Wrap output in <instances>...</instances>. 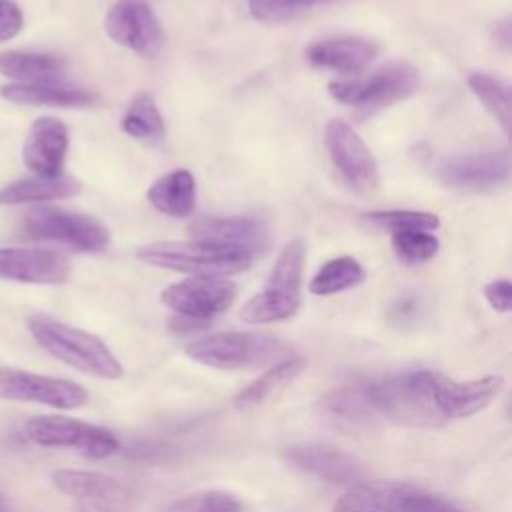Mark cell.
Here are the masks:
<instances>
[{
	"label": "cell",
	"instance_id": "ba28073f",
	"mask_svg": "<svg viewBox=\"0 0 512 512\" xmlns=\"http://www.w3.org/2000/svg\"><path fill=\"white\" fill-rule=\"evenodd\" d=\"M418 86V70L404 60H394L378 68L368 78L330 82L328 92L334 100L342 104L356 106L364 112H374L378 108L408 98L418 90Z\"/></svg>",
	"mask_w": 512,
	"mask_h": 512
},
{
	"label": "cell",
	"instance_id": "5b68a950",
	"mask_svg": "<svg viewBox=\"0 0 512 512\" xmlns=\"http://www.w3.org/2000/svg\"><path fill=\"white\" fill-rule=\"evenodd\" d=\"M304 258V244L300 240L288 242L282 248L264 290L254 294L240 308V320L246 324H270L292 318L302 302Z\"/></svg>",
	"mask_w": 512,
	"mask_h": 512
},
{
	"label": "cell",
	"instance_id": "4fadbf2b",
	"mask_svg": "<svg viewBox=\"0 0 512 512\" xmlns=\"http://www.w3.org/2000/svg\"><path fill=\"white\" fill-rule=\"evenodd\" d=\"M160 298L176 316L208 324L232 306L236 284L220 276H194L166 286Z\"/></svg>",
	"mask_w": 512,
	"mask_h": 512
},
{
	"label": "cell",
	"instance_id": "f546056e",
	"mask_svg": "<svg viewBox=\"0 0 512 512\" xmlns=\"http://www.w3.org/2000/svg\"><path fill=\"white\" fill-rule=\"evenodd\" d=\"M120 126L136 140H160L164 136L162 114L148 92H140L132 98Z\"/></svg>",
	"mask_w": 512,
	"mask_h": 512
},
{
	"label": "cell",
	"instance_id": "603a6c76",
	"mask_svg": "<svg viewBox=\"0 0 512 512\" xmlns=\"http://www.w3.org/2000/svg\"><path fill=\"white\" fill-rule=\"evenodd\" d=\"M376 44L360 36H336L308 46L306 58L316 68L342 74L362 72L376 58Z\"/></svg>",
	"mask_w": 512,
	"mask_h": 512
},
{
	"label": "cell",
	"instance_id": "8fae6325",
	"mask_svg": "<svg viewBox=\"0 0 512 512\" xmlns=\"http://www.w3.org/2000/svg\"><path fill=\"white\" fill-rule=\"evenodd\" d=\"M0 398L36 402L60 410H76L88 402L84 386L58 376L0 366Z\"/></svg>",
	"mask_w": 512,
	"mask_h": 512
},
{
	"label": "cell",
	"instance_id": "d6986e66",
	"mask_svg": "<svg viewBox=\"0 0 512 512\" xmlns=\"http://www.w3.org/2000/svg\"><path fill=\"white\" fill-rule=\"evenodd\" d=\"M68 150V128L52 116L32 122L22 144V160L36 176H58L64 168Z\"/></svg>",
	"mask_w": 512,
	"mask_h": 512
},
{
	"label": "cell",
	"instance_id": "e0dca14e",
	"mask_svg": "<svg viewBox=\"0 0 512 512\" xmlns=\"http://www.w3.org/2000/svg\"><path fill=\"white\" fill-rule=\"evenodd\" d=\"M316 416L334 430L344 434H358L374 428L380 420L368 396L366 382L344 384L328 390L318 398Z\"/></svg>",
	"mask_w": 512,
	"mask_h": 512
},
{
	"label": "cell",
	"instance_id": "8992f818",
	"mask_svg": "<svg viewBox=\"0 0 512 512\" xmlns=\"http://www.w3.org/2000/svg\"><path fill=\"white\" fill-rule=\"evenodd\" d=\"M332 512H462L448 498L400 480H362L350 486Z\"/></svg>",
	"mask_w": 512,
	"mask_h": 512
},
{
	"label": "cell",
	"instance_id": "7c38bea8",
	"mask_svg": "<svg viewBox=\"0 0 512 512\" xmlns=\"http://www.w3.org/2000/svg\"><path fill=\"white\" fill-rule=\"evenodd\" d=\"M280 458L292 470L312 476L316 480L338 484V486H354L366 480V466L360 458L330 444L306 442V444H290L282 448Z\"/></svg>",
	"mask_w": 512,
	"mask_h": 512
},
{
	"label": "cell",
	"instance_id": "5bb4252c",
	"mask_svg": "<svg viewBox=\"0 0 512 512\" xmlns=\"http://www.w3.org/2000/svg\"><path fill=\"white\" fill-rule=\"evenodd\" d=\"M504 384L506 380L500 374H488L472 380H456L440 372L432 374L434 402L444 424L482 412L500 396Z\"/></svg>",
	"mask_w": 512,
	"mask_h": 512
},
{
	"label": "cell",
	"instance_id": "9c48e42d",
	"mask_svg": "<svg viewBox=\"0 0 512 512\" xmlns=\"http://www.w3.org/2000/svg\"><path fill=\"white\" fill-rule=\"evenodd\" d=\"M26 436L46 448H70L86 458H106L118 452L120 440L102 426L68 416H34L24 426Z\"/></svg>",
	"mask_w": 512,
	"mask_h": 512
},
{
	"label": "cell",
	"instance_id": "ac0fdd59",
	"mask_svg": "<svg viewBox=\"0 0 512 512\" xmlns=\"http://www.w3.org/2000/svg\"><path fill=\"white\" fill-rule=\"evenodd\" d=\"M68 276V258L56 250L0 248V278L24 284H62Z\"/></svg>",
	"mask_w": 512,
	"mask_h": 512
},
{
	"label": "cell",
	"instance_id": "52a82bcc",
	"mask_svg": "<svg viewBox=\"0 0 512 512\" xmlns=\"http://www.w3.org/2000/svg\"><path fill=\"white\" fill-rule=\"evenodd\" d=\"M22 230L28 238L60 242L80 252H102L110 242V232L98 218L62 206L30 208Z\"/></svg>",
	"mask_w": 512,
	"mask_h": 512
},
{
	"label": "cell",
	"instance_id": "8d00e7d4",
	"mask_svg": "<svg viewBox=\"0 0 512 512\" xmlns=\"http://www.w3.org/2000/svg\"><path fill=\"white\" fill-rule=\"evenodd\" d=\"M76 512H128V508L98 502H76Z\"/></svg>",
	"mask_w": 512,
	"mask_h": 512
},
{
	"label": "cell",
	"instance_id": "30bf717a",
	"mask_svg": "<svg viewBox=\"0 0 512 512\" xmlns=\"http://www.w3.org/2000/svg\"><path fill=\"white\" fill-rule=\"evenodd\" d=\"M442 186L458 192H490L510 178L508 150L480 148L444 158L436 168Z\"/></svg>",
	"mask_w": 512,
	"mask_h": 512
},
{
	"label": "cell",
	"instance_id": "277c9868",
	"mask_svg": "<svg viewBox=\"0 0 512 512\" xmlns=\"http://www.w3.org/2000/svg\"><path fill=\"white\" fill-rule=\"evenodd\" d=\"M194 362L216 370L272 366L292 356L290 346L262 332H218L190 342L184 348Z\"/></svg>",
	"mask_w": 512,
	"mask_h": 512
},
{
	"label": "cell",
	"instance_id": "cb8c5ba5",
	"mask_svg": "<svg viewBox=\"0 0 512 512\" xmlns=\"http://www.w3.org/2000/svg\"><path fill=\"white\" fill-rule=\"evenodd\" d=\"M306 360L298 354H292L272 366L266 368L256 380H252L246 388H242L234 400L232 406L236 410H252L256 406H262L270 398H274L278 392H282L288 384H292L302 372H304Z\"/></svg>",
	"mask_w": 512,
	"mask_h": 512
},
{
	"label": "cell",
	"instance_id": "f1b7e54d",
	"mask_svg": "<svg viewBox=\"0 0 512 512\" xmlns=\"http://www.w3.org/2000/svg\"><path fill=\"white\" fill-rule=\"evenodd\" d=\"M468 88L482 102V106L494 116V120L502 126L504 134L510 132L512 118V102L510 88L504 80L488 74V72H472L468 76Z\"/></svg>",
	"mask_w": 512,
	"mask_h": 512
},
{
	"label": "cell",
	"instance_id": "484cf974",
	"mask_svg": "<svg viewBox=\"0 0 512 512\" xmlns=\"http://www.w3.org/2000/svg\"><path fill=\"white\" fill-rule=\"evenodd\" d=\"M68 62L50 52L6 50L0 52V74L16 82H40L64 78Z\"/></svg>",
	"mask_w": 512,
	"mask_h": 512
},
{
	"label": "cell",
	"instance_id": "3957f363",
	"mask_svg": "<svg viewBox=\"0 0 512 512\" xmlns=\"http://www.w3.org/2000/svg\"><path fill=\"white\" fill-rule=\"evenodd\" d=\"M136 256L156 268L194 276H230L252 266L254 254L242 248L220 246L202 240H162L138 248Z\"/></svg>",
	"mask_w": 512,
	"mask_h": 512
},
{
	"label": "cell",
	"instance_id": "44dd1931",
	"mask_svg": "<svg viewBox=\"0 0 512 512\" xmlns=\"http://www.w3.org/2000/svg\"><path fill=\"white\" fill-rule=\"evenodd\" d=\"M52 484L64 496L74 498L76 502H98L126 506L132 500L130 488L108 474L92 470H56L52 474Z\"/></svg>",
	"mask_w": 512,
	"mask_h": 512
},
{
	"label": "cell",
	"instance_id": "2e32d148",
	"mask_svg": "<svg viewBox=\"0 0 512 512\" xmlns=\"http://www.w3.org/2000/svg\"><path fill=\"white\" fill-rule=\"evenodd\" d=\"M104 30L116 44L140 56H154L164 40L160 20L144 0L112 4L104 18Z\"/></svg>",
	"mask_w": 512,
	"mask_h": 512
},
{
	"label": "cell",
	"instance_id": "d590c367",
	"mask_svg": "<svg viewBox=\"0 0 512 512\" xmlns=\"http://www.w3.org/2000/svg\"><path fill=\"white\" fill-rule=\"evenodd\" d=\"M22 24L20 8L10 0H0V42L14 38L22 30Z\"/></svg>",
	"mask_w": 512,
	"mask_h": 512
},
{
	"label": "cell",
	"instance_id": "d6a6232c",
	"mask_svg": "<svg viewBox=\"0 0 512 512\" xmlns=\"http://www.w3.org/2000/svg\"><path fill=\"white\" fill-rule=\"evenodd\" d=\"M366 222L372 226L400 232V230H424L432 232L440 226V220L436 214L420 212V210H374L364 214Z\"/></svg>",
	"mask_w": 512,
	"mask_h": 512
},
{
	"label": "cell",
	"instance_id": "ffe728a7",
	"mask_svg": "<svg viewBox=\"0 0 512 512\" xmlns=\"http://www.w3.org/2000/svg\"><path fill=\"white\" fill-rule=\"evenodd\" d=\"M188 234L192 240L242 248L252 254L268 242L266 224L250 216H198L188 224Z\"/></svg>",
	"mask_w": 512,
	"mask_h": 512
},
{
	"label": "cell",
	"instance_id": "7a4b0ae2",
	"mask_svg": "<svg viewBox=\"0 0 512 512\" xmlns=\"http://www.w3.org/2000/svg\"><path fill=\"white\" fill-rule=\"evenodd\" d=\"M434 370H402L366 382L368 396L382 420L408 428H436L444 420L438 414L432 392Z\"/></svg>",
	"mask_w": 512,
	"mask_h": 512
},
{
	"label": "cell",
	"instance_id": "836d02e7",
	"mask_svg": "<svg viewBox=\"0 0 512 512\" xmlns=\"http://www.w3.org/2000/svg\"><path fill=\"white\" fill-rule=\"evenodd\" d=\"M324 2L330 0H248V8L256 20L280 22Z\"/></svg>",
	"mask_w": 512,
	"mask_h": 512
},
{
	"label": "cell",
	"instance_id": "d4e9b609",
	"mask_svg": "<svg viewBox=\"0 0 512 512\" xmlns=\"http://www.w3.org/2000/svg\"><path fill=\"white\" fill-rule=\"evenodd\" d=\"M80 182L70 174L58 176H28L14 180L0 188V206H16L28 202H46L58 198H70L80 192Z\"/></svg>",
	"mask_w": 512,
	"mask_h": 512
},
{
	"label": "cell",
	"instance_id": "4dcf8cb0",
	"mask_svg": "<svg viewBox=\"0 0 512 512\" xmlns=\"http://www.w3.org/2000/svg\"><path fill=\"white\" fill-rule=\"evenodd\" d=\"M158 512H246L244 502L226 490H202L172 500Z\"/></svg>",
	"mask_w": 512,
	"mask_h": 512
},
{
	"label": "cell",
	"instance_id": "1f68e13d",
	"mask_svg": "<svg viewBox=\"0 0 512 512\" xmlns=\"http://www.w3.org/2000/svg\"><path fill=\"white\" fill-rule=\"evenodd\" d=\"M392 248L400 262L414 266L432 260L440 248V242L432 232L400 230L392 232Z\"/></svg>",
	"mask_w": 512,
	"mask_h": 512
},
{
	"label": "cell",
	"instance_id": "7402d4cb",
	"mask_svg": "<svg viewBox=\"0 0 512 512\" xmlns=\"http://www.w3.org/2000/svg\"><path fill=\"white\" fill-rule=\"evenodd\" d=\"M0 96L14 104L62 106V108L90 106L98 100V96L90 88L72 84L66 78L40 80V82H12L0 88Z\"/></svg>",
	"mask_w": 512,
	"mask_h": 512
},
{
	"label": "cell",
	"instance_id": "83f0119b",
	"mask_svg": "<svg viewBox=\"0 0 512 512\" xmlns=\"http://www.w3.org/2000/svg\"><path fill=\"white\" fill-rule=\"evenodd\" d=\"M362 264L352 256H338L320 266L312 276L308 290L316 296H330L358 286L364 280Z\"/></svg>",
	"mask_w": 512,
	"mask_h": 512
},
{
	"label": "cell",
	"instance_id": "e575fe53",
	"mask_svg": "<svg viewBox=\"0 0 512 512\" xmlns=\"http://www.w3.org/2000/svg\"><path fill=\"white\" fill-rule=\"evenodd\" d=\"M484 298L496 312H508L512 308V284L506 278L492 280L484 286Z\"/></svg>",
	"mask_w": 512,
	"mask_h": 512
},
{
	"label": "cell",
	"instance_id": "9a60e30c",
	"mask_svg": "<svg viewBox=\"0 0 512 512\" xmlns=\"http://www.w3.org/2000/svg\"><path fill=\"white\" fill-rule=\"evenodd\" d=\"M326 152L338 174L358 192H370L378 182V166L364 140L342 120H330L324 130Z\"/></svg>",
	"mask_w": 512,
	"mask_h": 512
},
{
	"label": "cell",
	"instance_id": "6da1fadb",
	"mask_svg": "<svg viewBox=\"0 0 512 512\" xmlns=\"http://www.w3.org/2000/svg\"><path fill=\"white\" fill-rule=\"evenodd\" d=\"M26 324L40 348L70 368L102 380H116L124 374L116 354L96 334L42 312L30 314Z\"/></svg>",
	"mask_w": 512,
	"mask_h": 512
},
{
	"label": "cell",
	"instance_id": "4316f807",
	"mask_svg": "<svg viewBox=\"0 0 512 512\" xmlns=\"http://www.w3.org/2000/svg\"><path fill=\"white\" fill-rule=\"evenodd\" d=\"M148 202L168 216H190L196 206L194 176L184 168L160 176L148 190Z\"/></svg>",
	"mask_w": 512,
	"mask_h": 512
}]
</instances>
